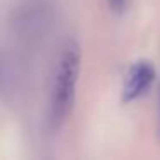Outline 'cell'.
Segmentation results:
<instances>
[{
  "label": "cell",
  "instance_id": "cell-2",
  "mask_svg": "<svg viewBox=\"0 0 160 160\" xmlns=\"http://www.w3.org/2000/svg\"><path fill=\"white\" fill-rule=\"evenodd\" d=\"M157 71L148 60H139V62L132 64L129 67L128 74L124 78V84H122V100L124 102H134L141 95L152 88L155 83Z\"/></svg>",
  "mask_w": 160,
  "mask_h": 160
},
{
  "label": "cell",
  "instance_id": "cell-3",
  "mask_svg": "<svg viewBox=\"0 0 160 160\" xmlns=\"http://www.w3.org/2000/svg\"><path fill=\"white\" fill-rule=\"evenodd\" d=\"M126 4H128V0H108L110 11L115 12V14H122L126 11Z\"/></svg>",
  "mask_w": 160,
  "mask_h": 160
},
{
  "label": "cell",
  "instance_id": "cell-1",
  "mask_svg": "<svg viewBox=\"0 0 160 160\" xmlns=\"http://www.w3.org/2000/svg\"><path fill=\"white\" fill-rule=\"evenodd\" d=\"M81 69V50L78 43L69 42L59 59L53 76L52 100H50V124L60 128L74 107L76 86Z\"/></svg>",
  "mask_w": 160,
  "mask_h": 160
}]
</instances>
